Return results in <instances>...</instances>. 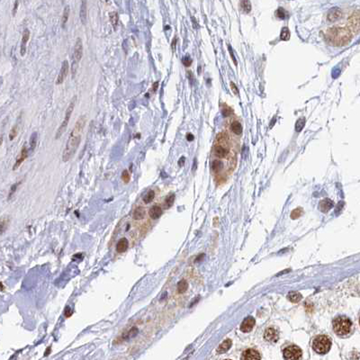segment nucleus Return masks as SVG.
I'll use <instances>...</instances> for the list:
<instances>
[{"label":"nucleus","instance_id":"obj_1","mask_svg":"<svg viewBox=\"0 0 360 360\" xmlns=\"http://www.w3.org/2000/svg\"><path fill=\"white\" fill-rule=\"evenodd\" d=\"M86 123V116L85 114H82L76 122V124L74 126V129L70 132L69 140L67 141L66 148L62 154V160L64 162L69 161L71 159V157L74 156L76 153L79 143L81 141V133L83 132L85 124Z\"/></svg>","mask_w":360,"mask_h":360},{"label":"nucleus","instance_id":"obj_2","mask_svg":"<svg viewBox=\"0 0 360 360\" xmlns=\"http://www.w3.org/2000/svg\"><path fill=\"white\" fill-rule=\"evenodd\" d=\"M350 34L348 31H347L343 28H331L327 31L326 37L331 42H332L335 45H342L347 42V37H349Z\"/></svg>","mask_w":360,"mask_h":360},{"label":"nucleus","instance_id":"obj_3","mask_svg":"<svg viewBox=\"0 0 360 360\" xmlns=\"http://www.w3.org/2000/svg\"><path fill=\"white\" fill-rule=\"evenodd\" d=\"M351 321L345 316H339L333 320V330L339 336H345L350 332Z\"/></svg>","mask_w":360,"mask_h":360},{"label":"nucleus","instance_id":"obj_4","mask_svg":"<svg viewBox=\"0 0 360 360\" xmlns=\"http://www.w3.org/2000/svg\"><path fill=\"white\" fill-rule=\"evenodd\" d=\"M76 102H77V97L74 96V97H72V99H71V101H70V103H69V106H68V108H67V110H66L65 116H64V119H63L61 124H60V126L58 128V130H57V132H56V140L60 138L61 135L64 133V132L67 130V127H68L69 120H70V116L72 115V113L74 111V108H75V105H76Z\"/></svg>","mask_w":360,"mask_h":360},{"label":"nucleus","instance_id":"obj_5","mask_svg":"<svg viewBox=\"0 0 360 360\" xmlns=\"http://www.w3.org/2000/svg\"><path fill=\"white\" fill-rule=\"evenodd\" d=\"M83 56V42L81 38H77L75 46H74V52H73V62L71 66V74L72 78L75 77L78 69L79 62L81 60Z\"/></svg>","mask_w":360,"mask_h":360},{"label":"nucleus","instance_id":"obj_6","mask_svg":"<svg viewBox=\"0 0 360 360\" xmlns=\"http://www.w3.org/2000/svg\"><path fill=\"white\" fill-rule=\"evenodd\" d=\"M331 347V339L324 335L318 336L314 339L312 342V347L313 349L319 353V354H325L327 353Z\"/></svg>","mask_w":360,"mask_h":360},{"label":"nucleus","instance_id":"obj_7","mask_svg":"<svg viewBox=\"0 0 360 360\" xmlns=\"http://www.w3.org/2000/svg\"><path fill=\"white\" fill-rule=\"evenodd\" d=\"M302 357V350L299 347L289 346L284 349V358L285 360H299Z\"/></svg>","mask_w":360,"mask_h":360},{"label":"nucleus","instance_id":"obj_8","mask_svg":"<svg viewBox=\"0 0 360 360\" xmlns=\"http://www.w3.org/2000/svg\"><path fill=\"white\" fill-rule=\"evenodd\" d=\"M69 61L67 59H65V60L62 61L60 71H59V73L58 75V78H57V80H56V85H60V84H62L64 82L65 79L67 78V76L69 74Z\"/></svg>","mask_w":360,"mask_h":360},{"label":"nucleus","instance_id":"obj_9","mask_svg":"<svg viewBox=\"0 0 360 360\" xmlns=\"http://www.w3.org/2000/svg\"><path fill=\"white\" fill-rule=\"evenodd\" d=\"M259 353L255 349H247L241 355V360H260Z\"/></svg>","mask_w":360,"mask_h":360},{"label":"nucleus","instance_id":"obj_10","mask_svg":"<svg viewBox=\"0 0 360 360\" xmlns=\"http://www.w3.org/2000/svg\"><path fill=\"white\" fill-rule=\"evenodd\" d=\"M255 325V320L252 317L246 318L240 325V331L243 332H249Z\"/></svg>","mask_w":360,"mask_h":360},{"label":"nucleus","instance_id":"obj_11","mask_svg":"<svg viewBox=\"0 0 360 360\" xmlns=\"http://www.w3.org/2000/svg\"><path fill=\"white\" fill-rule=\"evenodd\" d=\"M30 38V32L28 29H25L22 36V42H21V47H20V54L21 56L25 55L26 52V43L29 41Z\"/></svg>","mask_w":360,"mask_h":360},{"label":"nucleus","instance_id":"obj_12","mask_svg":"<svg viewBox=\"0 0 360 360\" xmlns=\"http://www.w3.org/2000/svg\"><path fill=\"white\" fill-rule=\"evenodd\" d=\"M28 156V150L26 149V147H24L23 149H22V151H21V152L19 153V155L17 156V158H16V161H15V163H14V167H13V170H15V169H17L18 167H19V166L25 160V159L27 158Z\"/></svg>","mask_w":360,"mask_h":360},{"label":"nucleus","instance_id":"obj_13","mask_svg":"<svg viewBox=\"0 0 360 360\" xmlns=\"http://www.w3.org/2000/svg\"><path fill=\"white\" fill-rule=\"evenodd\" d=\"M265 339L269 341V342H277V339H278V334L277 331L273 329V328H269V329H266V331H265Z\"/></svg>","mask_w":360,"mask_h":360},{"label":"nucleus","instance_id":"obj_14","mask_svg":"<svg viewBox=\"0 0 360 360\" xmlns=\"http://www.w3.org/2000/svg\"><path fill=\"white\" fill-rule=\"evenodd\" d=\"M162 213H163L162 208L159 205H153L152 207H151L149 210V215L152 220H157V219L160 218V216L162 215Z\"/></svg>","mask_w":360,"mask_h":360},{"label":"nucleus","instance_id":"obj_15","mask_svg":"<svg viewBox=\"0 0 360 360\" xmlns=\"http://www.w3.org/2000/svg\"><path fill=\"white\" fill-rule=\"evenodd\" d=\"M129 247V240L126 238H122L116 244V251L118 253H124Z\"/></svg>","mask_w":360,"mask_h":360},{"label":"nucleus","instance_id":"obj_16","mask_svg":"<svg viewBox=\"0 0 360 360\" xmlns=\"http://www.w3.org/2000/svg\"><path fill=\"white\" fill-rule=\"evenodd\" d=\"M340 17H341V11H340L339 8H337V7L331 9V10L328 13V15H327V18H328V20H329L330 22L337 21V20H339Z\"/></svg>","mask_w":360,"mask_h":360},{"label":"nucleus","instance_id":"obj_17","mask_svg":"<svg viewBox=\"0 0 360 360\" xmlns=\"http://www.w3.org/2000/svg\"><path fill=\"white\" fill-rule=\"evenodd\" d=\"M86 15H87V9H86V2L82 1L80 5V10H79V18L82 24L85 25L86 23Z\"/></svg>","mask_w":360,"mask_h":360},{"label":"nucleus","instance_id":"obj_18","mask_svg":"<svg viewBox=\"0 0 360 360\" xmlns=\"http://www.w3.org/2000/svg\"><path fill=\"white\" fill-rule=\"evenodd\" d=\"M145 217V209L141 206H138L134 209L133 213H132V218L134 220H142L143 218Z\"/></svg>","mask_w":360,"mask_h":360},{"label":"nucleus","instance_id":"obj_19","mask_svg":"<svg viewBox=\"0 0 360 360\" xmlns=\"http://www.w3.org/2000/svg\"><path fill=\"white\" fill-rule=\"evenodd\" d=\"M333 206V202L331 199H324L320 202V210L325 213V212H328L331 208Z\"/></svg>","mask_w":360,"mask_h":360},{"label":"nucleus","instance_id":"obj_20","mask_svg":"<svg viewBox=\"0 0 360 360\" xmlns=\"http://www.w3.org/2000/svg\"><path fill=\"white\" fill-rule=\"evenodd\" d=\"M232 340H231V339H226V340H224L222 344L219 346L218 349H217L218 353H220V354H222V353H225L227 350H229V349H230V347H232Z\"/></svg>","mask_w":360,"mask_h":360},{"label":"nucleus","instance_id":"obj_21","mask_svg":"<svg viewBox=\"0 0 360 360\" xmlns=\"http://www.w3.org/2000/svg\"><path fill=\"white\" fill-rule=\"evenodd\" d=\"M69 13H70V7H69V6H66L63 9V14L61 16V27L62 28L65 27V25L69 20Z\"/></svg>","mask_w":360,"mask_h":360},{"label":"nucleus","instance_id":"obj_22","mask_svg":"<svg viewBox=\"0 0 360 360\" xmlns=\"http://www.w3.org/2000/svg\"><path fill=\"white\" fill-rule=\"evenodd\" d=\"M231 130H232L235 134L239 135V134H241V132H242V126H241L239 122L234 121V122H232V124H231Z\"/></svg>","mask_w":360,"mask_h":360},{"label":"nucleus","instance_id":"obj_23","mask_svg":"<svg viewBox=\"0 0 360 360\" xmlns=\"http://www.w3.org/2000/svg\"><path fill=\"white\" fill-rule=\"evenodd\" d=\"M154 198H155V192H154V190L151 189L143 196V202H144V204H150L154 200Z\"/></svg>","mask_w":360,"mask_h":360},{"label":"nucleus","instance_id":"obj_24","mask_svg":"<svg viewBox=\"0 0 360 360\" xmlns=\"http://www.w3.org/2000/svg\"><path fill=\"white\" fill-rule=\"evenodd\" d=\"M174 202H175V194H169L165 199V202H164V205L166 209H169L173 205H174Z\"/></svg>","mask_w":360,"mask_h":360},{"label":"nucleus","instance_id":"obj_25","mask_svg":"<svg viewBox=\"0 0 360 360\" xmlns=\"http://www.w3.org/2000/svg\"><path fill=\"white\" fill-rule=\"evenodd\" d=\"M37 140H38V133L36 132H33L31 137H30V148L32 151H33L36 147V144H37Z\"/></svg>","mask_w":360,"mask_h":360},{"label":"nucleus","instance_id":"obj_26","mask_svg":"<svg viewBox=\"0 0 360 360\" xmlns=\"http://www.w3.org/2000/svg\"><path fill=\"white\" fill-rule=\"evenodd\" d=\"M188 288V283L186 280H181L178 283V292L179 293H183L187 290Z\"/></svg>","mask_w":360,"mask_h":360},{"label":"nucleus","instance_id":"obj_27","mask_svg":"<svg viewBox=\"0 0 360 360\" xmlns=\"http://www.w3.org/2000/svg\"><path fill=\"white\" fill-rule=\"evenodd\" d=\"M288 298L293 303H297L302 299V295L298 292H291L288 294Z\"/></svg>","mask_w":360,"mask_h":360},{"label":"nucleus","instance_id":"obj_28","mask_svg":"<svg viewBox=\"0 0 360 360\" xmlns=\"http://www.w3.org/2000/svg\"><path fill=\"white\" fill-rule=\"evenodd\" d=\"M139 332L138 328L136 327H132L129 331L127 333H125L124 335V339H132V338H134Z\"/></svg>","mask_w":360,"mask_h":360},{"label":"nucleus","instance_id":"obj_29","mask_svg":"<svg viewBox=\"0 0 360 360\" xmlns=\"http://www.w3.org/2000/svg\"><path fill=\"white\" fill-rule=\"evenodd\" d=\"M222 168V162L219 159H215L212 162V169L215 173H218Z\"/></svg>","mask_w":360,"mask_h":360},{"label":"nucleus","instance_id":"obj_30","mask_svg":"<svg viewBox=\"0 0 360 360\" xmlns=\"http://www.w3.org/2000/svg\"><path fill=\"white\" fill-rule=\"evenodd\" d=\"M290 31L287 27H284L281 31V34H280V38L282 41H288L290 39Z\"/></svg>","mask_w":360,"mask_h":360},{"label":"nucleus","instance_id":"obj_31","mask_svg":"<svg viewBox=\"0 0 360 360\" xmlns=\"http://www.w3.org/2000/svg\"><path fill=\"white\" fill-rule=\"evenodd\" d=\"M305 125V119L304 117L302 118H299L297 121H296V124H295V132H299L303 130V128L304 127Z\"/></svg>","mask_w":360,"mask_h":360},{"label":"nucleus","instance_id":"obj_32","mask_svg":"<svg viewBox=\"0 0 360 360\" xmlns=\"http://www.w3.org/2000/svg\"><path fill=\"white\" fill-rule=\"evenodd\" d=\"M240 6H241V8H242V10L245 12V13H249V12H250V10H251V4H250V2L249 1H242L241 3H240Z\"/></svg>","mask_w":360,"mask_h":360},{"label":"nucleus","instance_id":"obj_33","mask_svg":"<svg viewBox=\"0 0 360 360\" xmlns=\"http://www.w3.org/2000/svg\"><path fill=\"white\" fill-rule=\"evenodd\" d=\"M118 19H119L118 14H117L116 12H112L111 14H110V21H111L112 25H113V28L116 27L117 23H118Z\"/></svg>","mask_w":360,"mask_h":360},{"label":"nucleus","instance_id":"obj_34","mask_svg":"<svg viewBox=\"0 0 360 360\" xmlns=\"http://www.w3.org/2000/svg\"><path fill=\"white\" fill-rule=\"evenodd\" d=\"M122 179H123V181L124 182V183H129L130 182V179H131V176H130V173H129V171L128 170H124L123 171V173H122Z\"/></svg>","mask_w":360,"mask_h":360},{"label":"nucleus","instance_id":"obj_35","mask_svg":"<svg viewBox=\"0 0 360 360\" xmlns=\"http://www.w3.org/2000/svg\"><path fill=\"white\" fill-rule=\"evenodd\" d=\"M285 14H286L285 11L283 8H281V7L278 8L277 10V12H276V15L280 19H285Z\"/></svg>","mask_w":360,"mask_h":360},{"label":"nucleus","instance_id":"obj_36","mask_svg":"<svg viewBox=\"0 0 360 360\" xmlns=\"http://www.w3.org/2000/svg\"><path fill=\"white\" fill-rule=\"evenodd\" d=\"M182 62H183V64H184L186 67H189V66L192 64V59H191L189 56H186V57L183 58Z\"/></svg>","mask_w":360,"mask_h":360},{"label":"nucleus","instance_id":"obj_37","mask_svg":"<svg viewBox=\"0 0 360 360\" xmlns=\"http://www.w3.org/2000/svg\"><path fill=\"white\" fill-rule=\"evenodd\" d=\"M302 213H303V211H302L301 208H298V209L293 210V213H292V218H293V219H295V218L299 217V216L302 214Z\"/></svg>","mask_w":360,"mask_h":360},{"label":"nucleus","instance_id":"obj_38","mask_svg":"<svg viewBox=\"0 0 360 360\" xmlns=\"http://www.w3.org/2000/svg\"><path fill=\"white\" fill-rule=\"evenodd\" d=\"M16 135H17V128H16V126H14V127L12 128V130L10 131V133H9V140H13L16 137Z\"/></svg>","mask_w":360,"mask_h":360},{"label":"nucleus","instance_id":"obj_39","mask_svg":"<svg viewBox=\"0 0 360 360\" xmlns=\"http://www.w3.org/2000/svg\"><path fill=\"white\" fill-rule=\"evenodd\" d=\"M222 114L224 115V116H228V115H230L231 113H232V109L230 108V107H227V106H225L224 108H222Z\"/></svg>","mask_w":360,"mask_h":360},{"label":"nucleus","instance_id":"obj_40","mask_svg":"<svg viewBox=\"0 0 360 360\" xmlns=\"http://www.w3.org/2000/svg\"><path fill=\"white\" fill-rule=\"evenodd\" d=\"M72 313H73V312H72V310L69 308V306H68V307H66V309H65V312H64L65 316H66V317H70V316L72 315Z\"/></svg>","mask_w":360,"mask_h":360},{"label":"nucleus","instance_id":"obj_41","mask_svg":"<svg viewBox=\"0 0 360 360\" xmlns=\"http://www.w3.org/2000/svg\"><path fill=\"white\" fill-rule=\"evenodd\" d=\"M229 52H230V54H231L232 58V59H233V61H234V64H235V65H237V60H236L235 57H234L233 52H232V47H231L230 45H229Z\"/></svg>","mask_w":360,"mask_h":360},{"label":"nucleus","instance_id":"obj_42","mask_svg":"<svg viewBox=\"0 0 360 360\" xmlns=\"http://www.w3.org/2000/svg\"><path fill=\"white\" fill-rule=\"evenodd\" d=\"M231 87H232V89L234 91V93H235L236 95H238V94H239V89H238V87L236 86L235 84L232 83V82H231Z\"/></svg>","mask_w":360,"mask_h":360},{"label":"nucleus","instance_id":"obj_43","mask_svg":"<svg viewBox=\"0 0 360 360\" xmlns=\"http://www.w3.org/2000/svg\"><path fill=\"white\" fill-rule=\"evenodd\" d=\"M186 139H187V140L192 141V140H194V137L192 133H187V134H186Z\"/></svg>","mask_w":360,"mask_h":360},{"label":"nucleus","instance_id":"obj_44","mask_svg":"<svg viewBox=\"0 0 360 360\" xmlns=\"http://www.w3.org/2000/svg\"><path fill=\"white\" fill-rule=\"evenodd\" d=\"M184 163H185V157H181V159H180L179 161H178V165H179L180 167H182L184 165Z\"/></svg>","mask_w":360,"mask_h":360},{"label":"nucleus","instance_id":"obj_45","mask_svg":"<svg viewBox=\"0 0 360 360\" xmlns=\"http://www.w3.org/2000/svg\"><path fill=\"white\" fill-rule=\"evenodd\" d=\"M17 185H18V184H15V185H14V186H12V188H11V192H10V196L12 195V194H13V192H14V191H15V189H16V186H17Z\"/></svg>","mask_w":360,"mask_h":360},{"label":"nucleus","instance_id":"obj_46","mask_svg":"<svg viewBox=\"0 0 360 360\" xmlns=\"http://www.w3.org/2000/svg\"><path fill=\"white\" fill-rule=\"evenodd\" d=\"M158 86H159V82H158V81L153 84V91H154V92L157 90V88H158Z\"/></svg>","mask_w":360,"mask_h":360},{"label":"nucleus","instance_id":"obj_47","mask_svg":"<svg viewBox=\"0 0 360 360\" xmlns=\"http://www.w3.org/2000/svg\"><path fill=\"white\" fill-rule=\"evenodd\" d=\"M339 70H335V71H334V72L332 73L333 78H337V77H338V75H339Z\"/></svg>","mask_w":360,"mask_h":360},{"label":"nucleus","instance_id":"obj_48","mask_svg":"<svg viewBox=\"0 0 360 360\" xmlns=\"http://www.w3.org/2000/svg\"><path fill=\"white\" fill-rule=\"evenodd\" d=\"M176 42H177V38H175V39H174V41L172 42V48H173V49H175V46H176Z\"/></svg>","mask_w":360,"mask_h":360},{"label":"nucleus","instance_id":"obj_49","mask_svg":"<svg viewBox=\"0 0 360 360\" xmlns=\"http://www.w3.org/2000/svg\"><path fill=\"white\" fill-rule=\"evenodd\" d=\"M226 360H230V359H226Z\"/></svg>","mask_w":360,"mask_h":360},{"label":"nucleus","instance_id":"obj_50","mask_svg":"<svg viewBox=\"0 0 360 360\" xmlns=\"http://www.w3.org/2000/svg\"><path fill=\"white\" fill-rule=\"evenodd\" d=\"M359 323H360V320H359Z\"/></svg>","mask_w":360,"mask_h":360}]
</instances>
